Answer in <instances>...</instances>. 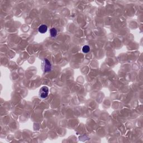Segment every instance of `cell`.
I'll return each instance as SVG.
<instances>
[{"instance_id": "3957f363", "label": "cell", "mask_w": 143, "mask_h": 143, "mask_svg": "<svg viewBox=\"0 0 143 143\" xmlns=\"http://www.w3.org/2000/svg\"><path fill=\"white\" fill-rule=\"evenodd\" d=\"M38 31L41 34L45 33L48 31V26L45 25H41L39 27Z\"/></svg>"}, {"instance_id": "7a4b0ae2", "label": "cell", "mask_w": 143, "mask_h": 143, "mask_svg": "<svg viewBox=\"0 0 143 143\" xmlns=\"http://www.w3.org/2000/svg\"><path fill=\"white\" fill-rule=\"evenodd\" d=\"M43 69L45 72H49L51 71V65L49 61L47 59H45L43 61Z\"/></svg>"}, {"instance_id": "6da1fadb", "label": "cell", "mask_w": 143, "mask_h": 143, "mask_svg": "<svg viewBox=\"0 0 143 143\" xmlns=\"http://www.w3.org/2000/svg\"><path fill=\"white\" fill-rule=\"evenodd\" d=\"M40 96L42 98H45L48 97L49 94V88L46 86H43L40 88L39 91Z\"/></svg>"}, {"instance_id": "5b68a950", "label": "cell", "mask_w": 143, "mask_h": 143, "mask_svg": "<svg viewBox=\"0 0 143 143\" xmlns=\"http://www.w3.org/2000/svg\"><path fill=\"white\" fill-rule=\"evenodd\" d=\"M90 51V48L88 45H85L82 48V51L84 53H88Z\"/></svg>"}, {"instance_id": "277c9868", "label": "cell", "mask_w": 143, "mask_h": 143, "mask_svg": "<svg viewBox=\"0 0 143 143\" xmlns=\"http://www.w3.org/2000/svg\"><path fill=\"white\" fill-rule=\"evenodd\" d=\"M50 35L51 37H55L57 35V31L56 30V29L53 28L50 29Z\"/></svg>"}]
</instances>
